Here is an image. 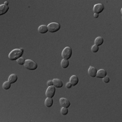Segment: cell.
<instances>
[{"mask_svg":"<svg viewBox=\"0 0 122 122\" xmlns=\"http://www.w3.org/2000/svg\"><path fill=\"white\" fill-rule=\"evenodd\" d=\"M94 18H97L98 17V14H94Z\"/></svg>","mask_w":122,"mask_h":122,"instance_id":"d4e9b609","label":"cell"},{"mask_svg":"<svg viewBox=\"0 0 122 122\" xmlns=\"http://www.w3.org/2000/svg\"><path fill=\"white\" fill-rule=\"evenodd\" d=\"M48 31L50 33H55L61 29V25L58 22H51L48 25Z\"/></svg>","mask_w":122,"mask_h":122,"instance_id":"7a4b0ae2","label":"cell"},{"mask_svg":"<svg viewBox=\"0 0 122 122\" xmlns=\"http://www.w3.org/2000/svg\"><path fill=\"white\" fill-rule=\"evenodd\" d=\"M72 87V85H71V83L69 82V83H67L66 84V88H68V89H69V88H71Z\"/></svg>","mask_w":122,"mask_h":122,"instance_id":"cb8c5ba5","label":"cell"},{"mask_svg":"<svg viewBox=\"0 0 122 122\" xmlns=\"http://www.w3.org/2000/svg\"><path fill=\"white\" fill-rule=\"evenodd\" d=\"M98 50H99V48H98V46H96V45H94V46L92 47V49H91L92 52L94 53L97 52L98 51Z\"/></svg>","mask_w":122,"mask_h":122,"instance_id":"44dd1931","label":"cell"},{"mask_svg":"<svg viewBox=\"0 0 122 122\" xmlns=\"http://www.w3.org/2000/svg\"><path fill=\"white\" fill-rule=\"evenodd\" d=\"M24 66L26 69L31 70V71L37 69V64L31 60H26Z\"/></svg>","mask_w":122,"mask_h":122,"instance_id":"3957f363","label":"cell"},{"mask_svg":"<svg viewBox=\"0 0 122 122\" xmlns=\"http://www.w3.org/2000/svg\"><path fill=\"white\" fill-rule=\"evenodd\" d=\"M4 4L5 5H7V6H8V1H5Z\"/></svg>","mask_w":122,"mask_h":122,"instance_id":"484cf974","label":"cell"},{"mask_svg":"<svg viewBox=\"0 0 122 122\" xmlns=\"http://www.w3.org/2000/svg\"><path fill=\"white\" fill-rule=\"evenodd\" d=\"M61 66L62 67V68H64V69H66L69 65V62L68 60H66V59H63V60H62L61 61Z\"/></svg>","mask_w":122,"mask_h":122,"instance_id":"e0dca14e","label":"cell"},{"mask_svg":"<svg viewBox=\"0 0 122 122\" xmlns=\"http://www.w3.org/2000/svg\"><path fill=\"white\" fill-rule=\"evenodd\" d=\"M23 52H24V50L22 48H21V49H14L9 54V59L11 61H17L19 58L22 57Z\"/></svg>","mask_w":122,"mask_h":122,"instance_id":"6da1fadb","label":"cell"},{"mask_svg":"<svg viewBox=\"0 0 122 122\" xmlns=\"http://www.w3.org/2000/svg\"><path fill=\"white\" fill-rule=\"evenodd\" d=\"M18 80V76L16 74H11L8 77V81L11 83H14Z\"/></svg>","mask_w":122,"mask_h":122,"instance_id":"4fadbf2b","label":"cell"},{"mask_svg":"<svg viewBox=\"0 0 122 122\" xmlns=\"http://www.w3.org/2000/svg\"><path fill=\"white\" fill-rule=\"evenodd\" d=\"M87 73H88V75L90 77H95L96 75V73H97V69H96L95 67L90 66L89 67V69H88Z\"/></svg>","mask_w":122,"mask_h":122,"instance_id":"ba28073f","label":"cell"},{"mask_svg":"<svg viewBox=\"0 0 122 122\" xmlns=\"http://www.w3.org/2000/svg\"><path fill=\"white\" fill-rule=\"evenodd\" d=\"M38 31L41 34H45L48 31V26L46 25H41L38 28Z\"/></svg>","mask_w":122,"mask_h":122,"instance_id":"5bb4252c","label":"cell"},{"mask_svg":"<svg viewBox=\"0 0 122 122\" xmlns=\"http://www.w3.org/2000/svg\"><path fill=\"white\" fill-rule=\"evenodd\" d=\"M47 84H48V86H53L54 84H53V81L52 80H49L48 81V83H47Z\"/></svg>","mask_w":122,"mask_h":122,"instance_id":"603a6c76","label":"cell"},{"mask_svg":"<svg viewBox=\"0 0 122 122\" xmlns=\"http://www.w3.org/2000/svg\"><path fill=\"white\" fill-rule=\"evenodd\" d=\"M45 105L47 107H51L53 105L52 98H47L45 100Z\"/></svg>","mask_w":122,"mask_h":122,"instance_id":"2e32d148","label":"cell"},{"mask_svg":"<svg viewBox=\"0 0 122 122\" xmlns=\"http://www.w3.org/2000/svg\"><path fill=\"white\" fill-rule=\"evenodd\" d=\"M72 56V49L70 47H66L62 52V56L64 59L69 60Z\"/></svg>","mask_w":122,"mask_h":122,"instance_id":"277c9868","label":"cell"},{"mask_svg":"<svg viewBox=\"0 0 122 122\" xmlns=\"http://www.w3.org/2000/svg\"><path fill=\"white\" fill-rule=\"evenodd\" d=\"M103 79V81H104V83H109V81H110V78H109V77L108 76H105Z\"/></svg>","mask_w":122,"mask_h":122,"instance_id":"7402d4cb","label":"cell"},{"mask_svg":"<svg viewBox=\"0 0 122 122\" xmlns=\"http://www.w3.org/2000/svg\"><path fill=\"white\" fill-rule=\"evenodd\" d=\"M25 61H26V60H25L24 58L20 57V58H18V59L17 60V62L18 65H25Z\"/></svg>","mask_w":122,"mask_h":122,"instance_id":"d6986e66","label":"cell"},{"mask_svg":"<svg viewBox=\"0 0 122 122\" xmlns=\"http://www.w3.org/2000/svg\"><path fill=\"white\" fill-rule=\"evenodd\" d=\"M60 104L62 107H66L68 108L71 105V102L68 99H66L65 98H61L60 99Z\"/></svg>","mask_w":122,"mask_h":122,"instance_id":"52a82bcc","label":"cell"},{"mask_svg":"<svg viewBox=\"0 0 122 122\" xmlns=\"http://www.w3.org/2000/svg\"><path fill=\"white\" fill-rule=\"evenodd\" d=\"M11 87V83H10L9 81H5L3 84V88L4 90H9Z\"/></svg>","mask_w":122,"mask_h":122,"instance_id":"ac0fdd59","label":"cell"},{"mask_svg":"<svg viewBox=\"0 0 122 122\" xmlns=\"http://www.w3.org/2000/svg\"><path fill=\"white\" fill-rule=\"evenodd\" d=\"M61 113L62 115H66L68 113V109L66 107H62L61 110Z\"/></svg>","mask_w":122,"mask_h":122,"instance_id":"ffe728a7","label":"cell"},{"mask_svg":"<svg viewBox=\"0 0 122 122\" xmlns=\"http://www.w3.org/2000/svg\"><path fill=\"white\" fill-rule=\"evenodd\" d=\"M107 71L105 69H100L97 71L96 77L97 78H104L105 76H107Z\"/></svg>","mask_w":122,"mask_h":122,"instance_id":"9c48e42d","label":"cell"},{"mask_svg":"<svg viewBox=\"0 0 122 122\" xmlns=\"http://www.w3.org/2000/svg\"><path fill=\"white\" fill-rule=\"evenodd\" d=\"M9 10V7L5 4H1L0 5V15H4Z\"/></svg>","mask_w":122,"mask_h":122,"instance_id":"7c38bea8","label":"cell"},{"mask_svg":"<svg viewBox=\"0 0 122 122\" xmlns=\"http://www.w3.org/2000/svg\"><path fill=\"white\" fill-rule=\"evenodd\" d=\"M70 83H71L72 86H75L79 83V78L76 75H72L70 77Z\"/></svg>","mask_w":122,"mask_h":122,"instance_id":"30bf717a","label":"cell"},{"mask_svg":"<svg viewBox=\"0 0 122 122\" xmlns=\"http://www.w3.org/2000/svg\"><path fill=\"white\" fill-rule=\"evenodd\" d=\"M103 42H104V39L102 37H96V39H95V41H94L95 45L98 46H101L102 44H103Z\"/></svg>","mask_w":122,"mask_h":122,"instance_id":"9a60e30c","label":"cell"},{"mask_svg":"<svg viewBox=\"0 0 122 122\" xmlns=\"http://www.w3.org/2000/svg\"><path fill=\"white\" fill-rule=\"evenodd\" d=\"M104 9H105V7L102 4H97L94 5V6L93 8V12L94 14H99L104 10Z\"/></svg>","mask_w":122,"mask_h":122,"instance_id":"8992f818","label":"cell"},{"mask_svg":"<svg viewBox=\"0 0 122 122\" xmlns=\"http://www.w3.org/2000/svg\"><path fill=\"white\" fill-rule=\"evenodd\" d=\"M56 93V87L55 86H48L47 90L46 92V95L47 98H53Z\"/></svg>","mask_w":122,"mask_h":122,"instance_id":"5b68a950","label":"cell"},{"mask_svg":"<svg viewBox=\"0 0 122 122\" xmlns=\"http://www.w3.org/2000/svg\"><path fill=\"white\" fill-rule=\"evenodd\" d=\"M52 81L53 84H54V86L56 87L60 88V87H62L63 83H62V81H61V79H54Z\"/></svg>","mask_w":122,"mask_h":122,"instance_id":"8fae6325","label":"cell"}]
</instances>
